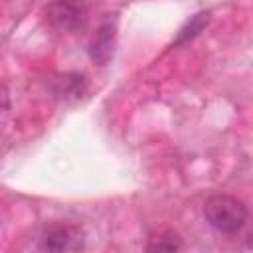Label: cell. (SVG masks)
<instances>
[{
  "instance_id": "obj_1",
  "label": "cell",
  "mask_w": 253,
  "mask_h": 253,
  "mask_svg": "<svg viewBox=\"0 0 253 253\" xmlns=\"http://www.w3.org/2000/svg\"><path fill=\"white\" fill-rule=\"evenodd\" d=\"M247 206L229 194H213L204 202V217L206 221L219 233L233 235L247 221Z\"/></svg>"
},
{
  "instance_id": "obj_2",
  "label": "cell",
  "mask_w": 253,
  "mask_h": 253,
  "mask_svg": "<svg viewBox=\"0 0 253 253\" xmlns=\"http://www.w3.org/2000/svg\"><path fill=\"white\" fill-rule=\"evenodd\" d=\"M87 6L83 0H53L43 8L47 26L57 32H79L87 24Z\"/></svg>"
},
{
  "instance_id": "obj_3",
  "label": "cell",
  "mask_w": 253,
  "mask_h": 253,
  "mask_svg": "<svg viewBox=\"0 0 253 253\" xmlns=\"http://www.w3.org/2000/svg\"><path fill=\"white\" fill-rule=\"evenodd\" d=\"M83 247V233L71 223H49L40 233L42 251H77Z\"/></svg>"
},
{
  "instance_id": "obj_4",
  "label": "cell",
  "mask_w": 253,
  "mask_h": 253,
  "mask_svg": "<svg viewBox=\"0 0 253 253\" xmlns=\"http://www.w3.org/2000/svg\"><path fill=\"white\" fill-rule=\"evenodd\" d=\"M115 47H117V26L107 22V24H103L97 30L95 38L91 40V43H89V57H91V61L95 65L103 67V65H107L113 59Z\"/></svg>"
},
{
  "instance_id": "obj_5",
  "label": "cell",
  "mask_w": 253,
  "mask_h": 253,
  "mask_svg": "<svg viewBox=\"0 0 253 253\" xmlns=\"http://www.w3.org/2000/svg\"><path fill=\"white\" fill-rule=\"evenodd\" d=\"M53 93L57 99L69 101V99H79L85 93V77L79 73H65L59 75L53 83Z\"/></svg>"
},
{
  "instance_id": "obj_6",
  "label": "cell",
  "mask_w": 253,
  "mask_h": 253,
  "mask_svg": "<svg viewBox=\"0 0 253 253\" xmlns=\"http://www.w3.org/2000/svg\"><path fill=\"white\" fill-rule=\"evenodd\" d=\"M210 24V12H206V10H202V12H198V14H194L180 30H178V34H176V38H174V45H184V43H188V42H192L194 38H198L202 32H204V28Z\"/></svg>"
},
{
  "instance_id": "obj_7",
  "label": "cell",
  "mask_w": 253,
  "mask_h": 253,
  "mask_svg": "<svg viewBox=\"0 0 253 253\" xmlns=\"http://www.w3.org/2000/svg\"><path fill=\"white\" fill-rule=\"evenodd\" d=\"M182 247H184V243H182L180 235L174 233V231H170V229L160 231V233L154 235V237L150 239V243L146 245L148 251H180Z\"/></svg>"
}]
</instances>
